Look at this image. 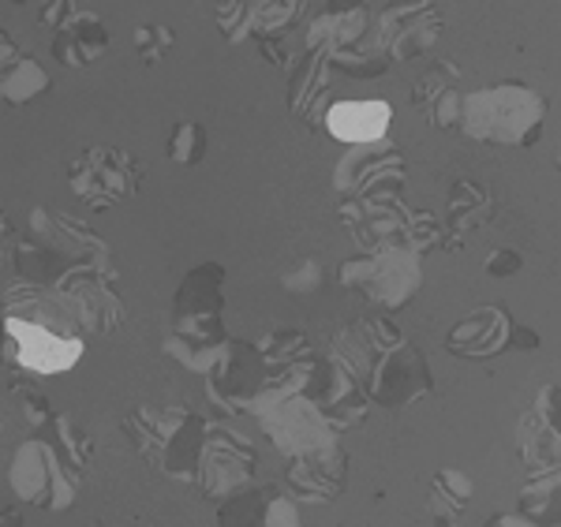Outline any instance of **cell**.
<instances>
[{
	"instance_id": "obj_12",
	"label": "cell",
	"mask_w": 561,
	"mask_h": 527,
	"mask_svg": "<svg viewBox=\"0 0 561 527\" xmlns=\"http://www.w3.org/2000/svg\"><path fill=\"white\" fill-rule=\"evenodd\" d=\"M108 274H98V270H68L65 277H57V293L68 299L76 322L90 333H113L121 330L124 322V303L121 296L108 285Z\"/></svg>"
},
{
	"instance_id": "obj_28",
	"label": "cell",
	"mask_w": 561,
	"mask_h": 527,
	"mask_svg": "<svg viewBox=\"0 0 561 527\" xmlns=\"http://www.w3.org/2000/svg\"><path fill=\"white\" fill-rule=\"evenodd\" d=\"M169 45H173V34H169L165 26H158V23L135 26V49H139V57L147 64H158Z\"/></svg>"
},
{
	"instance_id": "obj_4",
	"label": "cell",
	"mask_w": 561,
	"mask_h": 527,
	"mask_svg": "<svg viewBox=\"0 0 561 527\" xmlns=\"http://www.w3.org/2000/svg\"><path fill=\"white\" fill-rule=\"evenodd\" d=\"M8 483H12L15 497L26 505H42L49 513H65L76 502L79 483L83 479L71 476L60 460L57 445L49 442H23L12 457V471H8Z\"/></svg>"
},
{
	"instance_id": "obj_16",
	"label": "cell",
	"mask_w": 561,
	"mask_h": 527,
	"mask_svg": "<svg viewBox=\"0 0 561 527\" xmlns=\"http://www.w3.org/2000/svg\"><path fill=\"white\" fill-rule=\"evenodd\" d=\"M108 49V26L98 12H76L71 20L53 31V57L65 68H87Z\"/></svg>"
},
{
	"instance_id": "obj_9",
	"label": "cell",
	"mask_w": 561,
	"mask_h": 527,
	"mask_svg": "<svg viewBox=\"0 0 561 527\" xmlns=\"http://www.w3.org/2000/svg\"><path fill=\"white\" fill-rule=\"evenodd\" d=\"M431 370H427V359L415 344H397V348L382 352L370 367V375L364 381L367 397L386 408H401V404H412L420 397L431 393Z\"/></svg>"
},
{
	"instance_id": "obj_27",
	"label": "cell",
	"mask_w": 561,
	"mask_h": 527,
	"mask_svg": "<svg viewBox=\"0 0 561 527\" xmlns=\"http://www.w3.org/2000/svg\"><path fill=\"white\" fill-rule=\"evenodd\" d=\"M409 248L415 254H423V251H431V248H438L442 243V229H438V221H434V214L427 210H415L409 214Z\"/></svg>"
},
{
	"instance_id": "obj_17",
	"label": "cell",
	"mask_w": 561,
	"mask_h": 527,
	"mask_svg": "<svg viewBox=\"0 0 561 527\" xmlns=\"http://www.w3.org/2000/svg\"><path fill=\"white\" fill-rule=\"evenodd\" d=\"M389 105L386 102H337L325 113V131L348 147L382 142L389 131Z\"/></svg>"
},
{
	"instance_id": "obj_38",
	"label": "cell",
	"mask_w": 561,
	"mask_h": 527,
	"mask_svg": "<svg viewBox=\"0 0 561 527\" xmlns=\"http://www.w3.org/2000/svg\"><path fill=\"white\" fill-rule=\"evenodd\" d=\"M364 8V0H330V12L341 15V12H359Z\"/></svg>"
},
{
	"instance_id": "obj_2",
	"label": "cell",
	"mask_w": 561,
	"mask_h": 527,
	"mask_svg": "<svg viewBox=\"0 0 561 527\" xmlns=\"http://www.w3.org/2000/svg\"><path fill=\"white\" fill-rule=\"evenodd\" d=\"M124 434L135 442L150 468L173 479H195L198 457H203L206 426L187 408H135L124 420Z\"/></svg>"
},
{
	"instance_id": "obj_23",
	"label": "cell",
	"mask_w": 561,
	"mask_h": 527,
	"mask_svg": "<svg viewBox=\"0 0 561 527\" xmlns=\"http://www.w3.org/2000/svg\"><path fill=\"white\" fill-rule=\"evenodd\" d=\"M304 8V0H248V12H251V34H274L280 31L296 12Z\"/></svg>"
},
{
	"instance_id": "obj_11",
	"label": "cell",
	"mask_w": 561,
	"mask_h": 527,
	"mask_svg": "<svg viewBox=\"0 0 561 527\" xmlns=\"http://www.w3.org/2000/svg\"><path fill=\"white\" fill-rule=\"evenodd\" d=\"M337 191L352 198H375V195H401L404 184V158L389 142H367L356 147L337 169Z\"/></svg>"
},
{
	"instance_id": "obj_15",
	"label": "cell",
	"mask_w": 561,
	"mask_h": 527,
	"mask_svg": "<svg viewBox=\"0 0 561 527\" xmlns=\"http://www.w3.org/2000/svg\"><path fill=\"white\" fill-rule=\"evenodd\" d=\"M513 318L502 311V307H483L472 318L457 325L454 333L446 337V352L460 359H486L497 356V352L513 348Z\"/></svg>"
},
{
	"instance_id": "obj_41",
	"label": "cell",
	"mask_w": 561,
	"mask_h": 527,
	"mask_svg": "<svg viewBox=\"0 0 561 527\" xmlns=\"http://www.w3.org/2000/svg\"><path fill=\"white\" fill-rule=\"evenodd\" d=\"M558 169H561V150H558Z\"/></svg>"
},
{
	"instance_id": "obj_7",
	"label": "cell",
	"mask_w": 561,
	"mask_h": 527,
	"mask_svg": "<svg viewBox=\"0 0 561 527\" xmlns=\"http://www.w3.org/2000/svg\"><path fill=\"white\" fill-rule=\"evenodd\" d=\"M4 363H15L34 375H65L83 359V337H71V333L15 314L4 318Z\"/></svg>"
},
{
	"instance_id": "obj_22",
	"label": "cell",
	"mask_w": 561,
	"mask_h": 527,
	"mask_svg": "<svg viewBox=\"0 0 561 527\" xmlns=\"http://www.w3.org/2000/svg\"><path fill=\"white\" fill-rule=\"evenodd\" d=\"M53 431H57V452H60V460H65V468L71 476L83 479V471L90 465V452H94L90 434L71 420V415H53Z\"/></svg>"
},
{
	"instance_id": "obj_8",
	"label": "cell",
	"mask_w": 561,
	"mask_h": 527,
	"mask_svg": "<svg viewBox=\"0 0 561 527\" xmlns=\"http://www.w3.org/2000/svg\"><path fill=\"white\" fill-rule=\"evenodd\" d=\"M206 381H210V401L225 412L255 408L262 386H266V359H262L259 344L229 341L221 359L206 370Z\"/></svg>"
},
{
	"instance_id": "obj_5",
	"label": "cell",
	"mask_w": 561,
	"mask_h": 527,
	"mask_svg": "<svg viewBox=\"0 0 561 527\" xmlns=\"http://www.w3.org/2000/svg\"><path fill=\"white\" fill-rule=\"evenodd\" d=\"M142 184V165L124 150L94 147L83 158L68 165V187L90 206V210H108V206L131 198Z\"/></svg>"
},
{
	"instance_id": "obj_6",
	"label": "cell",
	"mask_w": 561,
	"mask_h": 527,
	"mask_svg": "<svg viewBox=\"0 0 561 527\" xmlns=\"http://www.w3.org/2000/svg\"><path fill=\"white\" fill-rule=\"evenodd\" d=\"M255 468H259V449L243 434L229 431V426H206L203 457H198L195 468V483L206 497L225 502V497L248 490Z\"/></svg>"
},
{
	"instance_id": "obj_13",
	"label": "cell",
	"mask_w": 561,
	"mask_h": 527,
	"mask_svg": "<svg viewBox=\"0 0 561 527\" xmlns=\"http://www.w3.org/2000/svg\"><path fill=\"white\" fill-rule=\"evenodd\" d=\"M348 452L341 445H325L288 460L285 483L293 490V502H333L348 490Z\"/></svg>"
},
{
	"instance_id": "obj_10",
	"label": "cell",
	"mask_w": 561,
	"mask_h": 527,
	"mask_svg": "<svg viewBox=\"0 0 561 527\" xmlns=\"http://www.w3.org/2000/svg\"><path fill=\"white\" fill-rule=\"evenodd\" d=\"M442 34V15L434 0H401L378 15L375 45L389 60H404L415 53H427Z\"/></svg>"
},
{
	"instance_id": "obj_32",
	"label": "cell",
	"mask_w": 561,
	"mask_h": 527,
	"mask_svg": "<svg viewBox=\"0 0 561 527\" xmlns=\"http://www.w3.org/2000/svg\"><path fill=\"white\" fill-rule=\"evenodd\" d=\"M520 270V254L517 251H494L491 259H486V274L491 277H510Z\"/></svg>"
},
{
	"instance_id": "obj_25",
	"label": "cell",
	"mask_w": 561,
	"mask_h": 527,
	"mask_svg": "<svg viewBox=\"0 0 561 527\" xmlns=\"http://www.w3.org/2000/svg\"><path fill=\"white\" fill-rule=\"evenodd\" d=\"M457 79H460L457 64H449V60L434 64L427 76L420 79V87H415L412 105H415V108H431L442 94H446V90H454V87H457Z\"/></svg>"
},
{
	"instance_id": "obj_24",
	"label": "cell",
	"mask_w": 561,
	"mask_h": 527,
	"mask_svg": "<svg viewBox=\"0 0 561 527\" xmlns=\"http://www.w3.org/2000/svg\"><path fill=\"white\" fill-rule=\"evenodd\" d=\"M169 158L176 165H198L206 158V127L198 121H184L169 139Z\"/></svg>"
},
{
	"instance_id": "obj_36",
	"label": "cell",
	"mask_w": 561,
	"mask_h": 527,
	"mask_svg": "<svg viewBox=\"0 0 561 527\" xmlns=\"http://www.w3.org/2000/svg\"><path fill=\"white\" fill-rule=\"evenodd\" d=\"M483 527H536L528 520V516H520V513H502V516H491Z\"/></svg>"
},
{
	"instance_id": "obj_18",
	"label": "cell",
	"mask_w": 561,
	"mask_h": 527,
	"mask_svg": "<svg viewBox=\"0 0 561 527\" xmlns=\"http://www.w3.org/2000/svg\"><path fill=\"white\" fill-rule=\"evenodd\" d=\"M520 516H528L536 527L561 524V468L542 471L520 490Z\"/></svg>"
},
{
	"instance_id": "obj_30",
	"label": "cell",
	"mask_w": 561,
	"mask_h": 527,
	"mask_svg": "<svg viewBox=\"0 0 561 527\" xmlns=\"http://www.w3.org/2000/svg\"><path fill=\"white\" fill-rule=\"evenodd\" d=\"M71 15H76V4L71 0H49V4L42 8V26H49V31H60Z\"/></svg>"
},
{
	"instance_id": "obj_20",
	"label": "cell",
	"mask_w": 561,
	"mask_h": 527,
	"mask_svg": "<svg viewBox=\"0 0 561 527\" xmlns=\"http://www.w3.org/2000/svg\"><path fill=\"white\" fill-rule=\"evenodd\" d=\"M472 497V479L457 468H442L431 479V513L434 520H457Z\"/></svg>"
},
{
	"instance_id": "obj_35",
	"label": "cell",
	"mask_w": 561,
	"mask_h": 527,
	"mask_svg": "<svg viewBox=\"0 0 561 527\" xmlns=\"http://www.w3.org/2000/svg\"><path fill=\"white\" fill-rule=\"evenodd\" d=\"M20 57H23V53H20V45L12 42V34L0 31V76H4V71H12L15 64H20Z\"/></svg>"
},
{
	"instance_id": "obj_14",
	"label": "cell",
	"mask_w": 561,
	"mask_h": 527,
	"mask_svg": "<svg viewBox=\"0 0 561 527\" xmlns=\"http://www.w3.org/2000/svg\"><path fill=\"white\" fill-rule=\"evenodd\" d=\"M221 527H300V508L277 486H255L225 497L217 508Z\"/></svg>"
},
{
	"instance_id": "obj_33",
	"label": "cell",
	"mask_w": 561,
	"mask_h": 527,
	"mask_svg": "<svg viewBox=\"0 0 561 527\" xmlns=\"http://www.w3.org/2000/svg\"><path fill=\"white\" fill-rule=\"evenodd\" d=\"M23 415H26V423H31V426L53 423V408H49V401H42V397H34V393H26V397H23Z\"/></svg>"
},
{
	"instance_id": "obj_39",
	"label": "cell",
	"mask_w": 561,
	"mask_h": 527,
	"mask_svg": "<svg viewBox=\"0 0 561 527\" xmlns=\"http://www.w3.org/2000/svg\"><path fill=\"white\" fill-rule=\"evenodd\" d=\"M434 527H457V520H434Z\"/></svg>"
},
{
	"instance_id": "obj_19",
	"label": "cell",
	"mask_w": 561,
	"mask_h": 527,
	"mask_svg": "<svg viewBox=\"0 0 561 527\" xmlns=\"http://www.w3.org/2000/svg\"><path fill=\"white\" fill-rule=\"evenodd\" d=\"M491 214H494V198L486 195V187L472 184V180H460V184L449 191L446 217H449V232H454V236L476 229V225H483Z\"/></svg>"
},
{
	"instance_id": "obj_1",
	"label": "cell",
	"mask_w": 561,
	"mask_h": 527,
	"mask_svg": "<svg viewBox=\"0 0 561 527\" xmlns=\"http://www.w3.org/2000/svg\"><path fill=\"white\" fill-rule=\"evenodd\" d=\"M547 124V102L524 83H494L465 94L460 131L491 147H531Z\"/></svg>"
},
{
	"instance_id": "obj_21",
	"label": "cell",
	"mask_w": 561,
	"mask_h": 527,
	"mask_svg": "<svg viewBox=\"0 0 561 527\" xmlns=\"http://www.w3.org/2000/svg\"><path fill=\"white\" fill-rule=\"evenodd\" d=\"M49 71L42 68L34 57H20V64H15L12 71H4L0 76V98H4L8 105H26L34 102V98H42L45 90H49Z\"/></svg>"
},
{
	"instance_id": "obj_34",
	"label": "cell",
	"mask_w": 561,
	"mask_h": 527,
	"mask_svg": "<svg viewBox=\"0 0 561 527\" xmlns=\"http://www.w3.org/2000/svg\"><path fill=\"white\" fill-rule=\"evenodd\" d=\"M319 285V270L307 262V266H300V274H288L285 277V288H293V293H311V288Z\"/></svg>"
},
{
	"instance_id": "obj_31",
	"label": "cell",
	"mask_w": 561,
	"mask_h": 527,
	"mask_svg": "<svg viewBox=\"0 0 561 527\" xmlns=\"http://www.w3.org/2000/svg\"><path fill=\"white\" fill-rule=\"evenodd\" d=\"M15 251H20V240H15V229L8 221V214L0 210V274L8 270V262H15Z\"/></svg>"
},
{
	"instance_id": "obj_26",
	"label": "cell",
	"mask_w": 561,
	"mask_h": 527,
	"mask_svg": "<svg viewBox=\"0 0 561 527\" xmlns=\"http://www.w3.org/2000/svg\"><path fill=\"white\" fill-rule=\"evenodd\" d=\"M325 94V53L322 57H311V64L300 71V87L293 90V108L296 113H307L311 108V98Z\"/></svg>"
},
{
	"instance_id": "obj_40",
	"label": "cell",
	"mask_w": 561,
	"mask_h": 527,
	"mask_svg": "<svg viewBox=\"0 0 561 527\" xmlns=\"http://www.w3.org/2000/svg\"><path fill=\"white\" fill-rule=\"evenodd\" d=\"M12 4H26V0H12Z\"/></svg>"
},
{
	"instance_id": "obj_29",
	"label": "cell",
	"mask_w": 561,
	"mask_h": 527,
	"mask_svg": "<svg viewBox=\"0 0 561 527\" xmlns=\"http://www.w3.org/2000/svg\"><path fill=\"white\" fill-rule=\"evenodd\" d=\"M460 105H465V94L454 87L431 105V124L434 127H457L460 124Z\"/></svg>"
},
{
	"instance_id": "obj_37",
	"label": "cell",
	"mask_w": 561,
	"mask_h": 527,
	"mask_svg": "<svg viewBox=\"0 0 561 527\" xmlns=\"http://www.w3.org/2000/svg\"><path fill=\"white\" fill-rule=\"evenodd\" d=\"M0 527H23L20 508H12V505H0Z\"/></svg>"
},
{
	"instance_id": "obj_3",
	"label": "cell",
	"mask_w": 561,
	"mask_h": 527,
	"mask_svg": "<svg viewBox=\"0 0 561 527\" xmlns=\"http://www.w3.org/2000/svg\"><path fill=\"white\" fill-rule=\"evenodd\" d=\"M341 285L359 288L382 311H401L423 285L420 254L409 243H393V248L364 254V259H348L341 266Z\"/></svg>"
}]
</instances>
